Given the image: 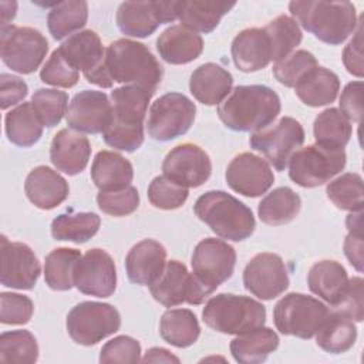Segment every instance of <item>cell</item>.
I'll list each match as a JSON object with an SVG mask.
<instances>
[{
	"instance_id": "cell-26",
	"label": "cell",
	"mask_w": 364,
	"mask_h": 364,
	"mask_svg": "<svg viewBox=\"0 0 364 364\" xmlns=\"http://www.w3.org/2000/svg\"><path fill=\"white\" fill-rule=\"evenodd\" d=\"M156 50L159 57L168 64H188L202 54L203 40L198 33L175 24L159 34Z\"/></svg>"
},
{
	"instance_id": "cell-19",
	"label": "cell",
	"mask_w": 364,
	"mask_h": 364,
	"mask_svg": "<svg viewBox=\"0 0 364 364\" xmlns=\"http://www.w3.org/2000/svg\"><path fill=\"white\" fill-rule=\"evenodd\" d=\"M112 118V104L102 91L84 90L75 94L65 114L67 125L82 134H102Z\"/></svg>"
},
{
	"instance_id": "cell-41",
	"label": "cell",
	"mask_w": 364,
	"mask_h": 364,
	"mask_svg": "<svg viewBox=\"0 0 364 364\" xmlns=\"http://www.w3.org/2000/svg\"><path fill=\"white\" fill-rule=\"evenodd\" d=\"M351 122L338 108H327L321 111L313 124L316 142L326 146L344 148L351 138Z\"/></svg>"
},
{
	"instance_id": "cell-5",
	"label": "cell",
	"mask_w": 364,
	"mask_h": 364,
	"mask_svg": "<svg viewBox=\"0 0 364 364\" xmlns=\"http://www.w3.org/2000/svg\"><path fill=\"white\" fill-rule=\"evenodd\" d=\"M195 215L218 236L242 242L256 228L253 212L249 206L223 191H208L193 205Z\"/></svg>"
},
{
	"instance_id": "cell-10",
	"label": "cell",
	"mask_w": 364,
	"mask_h": 364,
	"mask_svg": "<svg viewBox=\"0 0 364 364\" xmlns=\"http://www.w3.org/2000/svg\"><path fill=\"white\" fill-rule=\"evenodd\" d=\"M196 105L181 92H168L155 100L148 112V134L152 139L166 142L182 136L193 125Z\"/></svg>"
},
{
	"instance_id": "cell-21",
	"label": "cell",
	"mask_w": 364,
	"mask_h": 364,
	"mask_svg": "<svg viewBox=\"0 0 364 364\" xmlns=\"http://www.w3.org/2000/svg\"><path fill=\"white\" fill-rule=\"evenodd\" d=\"M41 273V266L30 246L21 242H10L1 236V272L3 286L17 290H31Z\"/></svg>"
},
{
	"instance_id": "cell-50",
	"label": "cell",
	"mask_w": 364,
	"mask_h": 364,
	"mask_svg": "<svg viewBox=\"0 0 364 364\" xmlns=\"http://www.w3.org/2000/svg\"><path fill=\"white\" fill-rule=\"evenodd\" d=\"M34 304L30 297L18 293L0 294V321L3 324L21 326L31 320Z\"/></svg>"
},
{
	"instance_id": "cell-23",
	"label": "cell",
	"mask_w": 364,
	"mask_h": 364,
	"mask_svg": "<svg viewBox=\"0 0 364 364\" xmlns=\"http://www.w3.org/2000/svg\"><path fill=\"white\" fill-rule=\"evenodd\" d=\"M91 156V145L87 136L74 129H60L50 145V161L67 175H77L85 169Z\"/></svg>"
},
{
	"instance_id": "cell-27",
	"label": "cell",
	"mask_w": 364,
	"mask_h": 364,
	"mask_svg": "<svg viewBox=\"0 0 364 364\" xmlns=\"http://www.w3.org/2000/svg\"><path fill=\"white\" fill-rule=\"evenodd\" d=\"M233 77L219 64L199 65L189 80L191 94L205 105H219L232 91Z\"/></svg>"
},
{
	"instance_id": "cell-35",
	"label": "cell",
	"mask_w": 364,
	"mask_h": 364,
	"mask_svg": "<svg viewBox=\"0 0 364 364\" xmlns=\"http://www.w3.org/2000/svg\"><path fill=\"white\" fill-rule=\"evenodd\" d=\"M159 334L168 344L185 348L198 341L200 327L192 310L169 309L161 317Z\"/></svg>"
},
{
	"instance_id": "cell-4",
	"label": "cell",
	"mask_w": 364,
	"mask_h": 364,
	"mask_svg": "<svg viewBox=\"0 0 364 364\" xmlns=\"http://www.w3.org/2000/svg\"><path fill=\"white\" fill-rule=\"evenodd\" d=\"M289 10L306 31L320 41L338 46L346 41L358 26L355 6L350 1H290Z\"/></svg>"
},
{
	"instance_id": "cell-22",
	"label": "cell",
	"mask_w": 364,
	"mask_h": 364,
	"mask_svg": "<svg viewBox=\"0 0 364 364\" xmlns=\"http://www.w3.org/2000/svg\"><path fill=\"white\" fill-rule=\"evenodd\" d=\"M166 264L165 247L154 240L144 239L134 245L125 257L128 279L139 286H151L162 274Z\"/></svg>"
},
{
	"instance_id": "cell-7",
	"label": "cell",
	"mask_w": 364,
	"mask_h": 364,
	"mask_svg": "<svg viewBox=\"0 0 364 364\" xmlns=\"http://www.w3.org/2000/svg\"><path fill=\"white\" fill-rule=\"evenodd\" d=\"M328 314L330 309L318 299L289 293L276 303L273 321L282 334L309 340L316 336Z\"/></svg>"
},
{
	"instance_id": "cell-45",
	"label": "cell",
	"mask_w": 364,
	"mask_h": 364,
	"mask_svg": "<svg viewBox=\"0 0 364 364\" xmlns=\"http://www.w3.org/2000/svg\"><path fill=\"white\" fill-rule=\"evenodd\" d=\"M31 104L43 125L53 128L67 114L68 95L65 91L54 88H38L31 97Z\"/></svg>"
},
{
	"instance_id": "cell-29",
	"label": "cell",
	"mask_w": 364,
	"mask_h": 364,
	"mask_svg": "<svg viewBox=\"0 0 364 364\" xmlns=\"http://www.w3.org/2000/svg\"><path fill=\"white\" fill-rule=\"evenodd\" d=\"M91 179L100 191H118L131 185L132 164L112 151H100L91 165Z\"/></svg>"
},
{
	"instance_id": "cell-1",
	"label": "cell",
	"mask_w": 364,
	"mask_h": 364,
	"mask_svg": "<svg viewBox=\"0 0 364 364\" xmlns=\"http://www.w3.org/2000/svg\"><path fill=\"white\" fill-rule=\"evenodd\" d=\"M279 95L266 85H237L218 105L219 119L230 129L257 132L267 128L280 114Z\"/></svg>"
},
{
	"instance_id": "cell-46",
	"label": "cell",
	"mask_w": 364,
	"mask_h": 364,
	"mask_svg": "<svg viewBox=\"0 0 364 364\" xmlns=\"http://www.w3.org/2000/svg\"><path fill=\"white\" fill-rule=\"evenodd\" d=\"M317 65V60L310 51L297 50L284 57L283 60L274 63L272 70L274 78L280 84L294 88V85L301 80V77Z\"/></svg>"
},
{
	"instance_id": "cell-39",
	"label": "cell",
	"mask_w": 364,
	"mask_h": 364,
	"mask_svg": "<svg viewBox=\"0 0 364 364\" xmlns=\"http://www.w3.org/2000/svg\"><path fill=\"white\" fill-rule=\"evenodd\" d=\"M81 252L71 247H57L46 256L44 280L57 291H67L74 286V272Z\"/></svg>"
},
{
	"instance_id": "cell-12",
	"label": "cell",
	"mask_w": 364,
	"mask_h": 364,
	"mask_svg": "<svg viewBox=\"0 0 364 364\" xmlns=\"http://www.w3.org/2000/svg\"><path fill=\"white\" fill-rule=\"evenodd\" d=\"M191 264L195 280L210 296L233 274L236 252L228 242L206 237L195 246Z\"/></svg>"
},
{
	"instance_id": "cell-25",
	"label": "cell",
	"mask_w": 364,
	"mask_h": 364,
	"mask_svg": "<svg viewBox=\"0 0 364 364\" xmlns=\"http://www.w3.org/2000/svg\"><path fill=\"white\" fill-rule=\"evenodd\" d=\"M235 65L243 73L263 70L272 61L270 40L264 28H245L232 41L230 47Z\"/></svg>"
},
{
	"instance_id": "cell-47",
	"label": "cell",
	"mask_w": 364,
	"mask_h": 364,
	"mask_svg": "<svg viewBox=\"0 0 364 364\" xmlns=\"http://www.w3.org/2000/svg\"><path fill=\"white\" fill-rule=\"evenodd\" d=\"M189 191L166 176H155L148 186V199L152 206L162 210H173L181 208L188 199Z\"/></svg>"
},
{
	"instance_id": "cell-44",
	"label": "cell",
	"mask_w": 364,
	"mask_h": 364,
	"mask_svg": "<svg viewBox=\"0 0 364 364\" xmlns=\"http://www.w3.org/2000/svg\"><path fill=\"white\" fill-rule=\"evenodd\" d=\"M38 358L36 337L27 330L6 331L0 336V361L33 364Z\"/></svg>"
},
{
	"instance_id": "cell-51",
	"label": "cell",
	"mask_w": 364,
	"mask_h": 364,
	"mask_svg": "<svg viewBox=\"0 0 364 364\" xmlns=\"http://www.w3.org/2000/svg\"><path fill=\"white\" fill-rule=\"evenodd\" d=\"M141 344L129 336H118L107 341L100 351V363H138Z\"/></svg>"
},
{
	"instance_id": "cell-58",
	"label": "cell",
	"mask_w": 364,
	"mask_h": 364,
	"mask_svg": "<svg viewBox=\"0 0 364 364\" xmlns=\"http://www.w3.org/2000/svg\"><path fill=\"white\" fill-rule=\"evenodd\" d=\"M7 7H9L7 1H1V10H3V11H1V27L9 26V23L14 18L16 10H17V3L11 1L10 9H7Z\"/></svg>"
},
{
	"instance_id": "cell-38",
	"label": "cell",
	"mask_w": 364,
	"mask_h": 364,
	"mask_svg": "<svg viewBox=\"0 0 364 364\" xmlns=\"http://www.w3.org/2000/svg\"><path fill=\"white\" fill-rule=\"evenodd\" d=\"M101 219L92 212H70L58 215L51 223V235L55 240L85 243L98 232Z\"/></svg>"
},
{
	"instance_id": "cell-11",
	"label": "cell",
	"mask_w": 364,
	"mask_h": 364,
	"mask_svg": "<svg viewBox=\"0 0 364 364\" xmlns=\"http://www.w3.org/2000/svg\"><path fill=\"white\" fill-rule=\"evenodd\" d=\"M48 51L47 38L36 28L9 24L1 27L0 55L3 63L18 74L34 73Z\"/></svg>"
},
{
	"instance_id": "cell-17",
	"label": "cell",
	"mask_w": 364,
	"mask_h": 364,
	"mask_svg": "<svg viewBox=\"0 0 364 364\" xmlns=\"http://www.w3.org/2000/svg\"><path fill=\"white\" fill-rule=\"evenodd\" d=\"M74 286L88 296H112L117 289V269L111 255L102 249L87 250L75 266Z\"/></svg>"
},
{
	"instance_id": "cell-28",
	"label": "cell",
	"mask_w": 364,
	"mask_h": 364,
	"mask_svg": "<svg viewBox=\"0 0 364 364\" xmlns=\"http://www.w3.org/2000/svg\"><path fill=\"white\" fill-rule=\"evenodd\" d=\"M348 280L344 266L336 260H320L310 267L307 274L310 291L331 307L341 300Z\"/></svg>"
},
{
	"instance_id": "cell-24",
	"label": "cell",
	"mask_w": 364,
	"mask_h": 364,
	"mask_svg": "<svg viewBox=\"0 0 364 364\" xmlns=\"http://www.w3.org/2000/svg\"><path fill=\"white\" fill-rule=\"evenodd\" d=\"M24 192L36 208L50 210L68 198L70 188L68 182L57 171L41 165L28 172Z\"/></svg>"
},
{
	"instance_id": "cell-52",
	"label": "cell",
	"mask_w": 364,
	"mask_h": 364,
	"mask_svg": "<svg viewBox=\"0 0 364 364\" xmlns=\"http://www.w3.org/2000/svg\"><path fill=\"white\" fill-rule=\"evenodd\" d=\"M330 310L340 313L353 321H363L364 307H363V279L353 277L348 280V286L341 297V300L333 306Z\"/></svg>"
},
{
	"instance_id": "cell-15",
	"label": "cell",
	"mask_w": 364,
	"mask_h": 364,
	"mask_svg": "<svg viewBox=\"0 0 364 364\" xmlns=\"http://www.w3.org/2000/svg\"><path fill=\"white\" fill-rule=\"evenodd\" d=\"M152 297L165 307H175L182 303L202 304L208 293L199 286L193 274L179 260H169L162 274L149 286Z\"/></svg>"
},
{
	"instance_id": "cell-16",
	"label": "cell",
	"mask_w": 364,
	"mask_h": 364,
	"mask_svg": "<svg viewBox=\"0 0 364 364\" xmlns=\"http://www.w3.org/2000/svg\"><path fill=\"white\" fill-rule=\"evenodd\" d=\"M164 176L183 188L203 185L212 173L209 155L195 144H181L172 148L162 162Z\"/></svg>"
},
{
	"instance_id": "cell-54",
	"label": "cell",
	"mask_w": 364,
	"mask_h": 364,
	"mask_svg": "<svg viewBox=\"0 0 364 364\" xmlns=\"http://www.w3.org/2000/svg\"><path fill=\"white\" fill-rule=\"evenodd\" d=\"M28 94V87L20 77L3 73L0 75V105L1 109H7L21 102Z\"/></svg>"
},
{
	"instance_id": "cell-56",
	"label": "cell",
	"mask_w": 364,
	"mask_h": 364,
	"mask_svg": "<svg viewBox=\"0 0 364 364\" xmlns=\"http://www.w3.org/2000/svg\"><path fill=\"white\" fill-rule=\"evenodd\" d=\"M344 253L357 272H363V230H348L344 239Z\"/></svg>"
},
{
	"instance_id": "cell-57",
	"label": "cell",
	"mask_w": 364,
	"mask_h": 364,
	"mask_svg": "<svg viewBox=\"0 0 364 364\" xmlns=\"http://www.w3.org/2000/svg\"><path fill=\"white\" fill-rule=\"evenodd\" d=\"M144 363H179V358L171 354L169 350L162 347L149 348L141 358Z\"/></svg>"
},
{
	"instance_id": "cell-18",
	"label": "cell",
	"mask_w": 364,
	"mask_h": 364,
	"mask_svg": "<svg viewBox=\"0 0 364 364\" xmlns=\"http://www.w3.org/2000/svg\"><path fill=\"white\" fill-rule=\"evenodd\" d=\"M289 274L283 259L276 253L256 255L243 270L247 291L262 300H273L289 287Z\"/></svg>"
},
{
	"instance_id": "cell-37",
	"label": "cell",
	"mask_w": 364,
	"mask_h": 364,
	"mask_svg": "<svg viewBox=\"0 0 364 364\" xmlns=\"http://www.w3.org/2000/svg\"><path fill=\"white\" fill-rule=\"evenodd\" d=\"M301 199L289 186H280L267 193L257 206L260 220L270 226H280L291 222L300 212Z\"/></svg>"
},
{
	"instance_id": "cell-55",
	"label": "cell",
	"mask_w": 364,
	"mask_h": 364,
	"mask_svg": "<svg viewBox=\"0 0 364 364\" xmlns=\"http://www.w3.org/2000/svg\"><path fill=\"white\" fill-rule=\"evenodd\" d=\"M343 63L350 74L358 78L363 77V34L360 21L354 37L348 41L343 51Z\"/></svg>"
},
{
	"instance_id": "cell-20",
	"label": "cell",
	"mask_w": 364,
	"mask_h": 364,
	"mask_svg": "<svg viewBox=\"0 0 364 364\" xmlns=\"http://www.w3.org/2000/svg\"><path fill=\"white\" fill-rule=\"evenodd\" d=\"M225 178L232 191L247 198H257L266 193L274 182L270 164L250 152L236 155L229 162Z\"/></svg>"
},
{
	"instance_id": "cell-32",
	"label": "cell",
	"mask_w": 364,
	"mask_h": 364,
	"mask_svg": "<svg viewBox=\"0 0 364 364\" xmlns=\"http://www.w3.org/2000/svg\"><path fill=\"white\" fill-rule=\"evenodd\" d=\"M340 91V80L336 73L324 67H314L294 85L300 101L309 107L331 104Z\"/></svg>"
},
{
	"instance_id": "cell-42",
	"label": "cell",
	"mask_w": 364,
	"mask_h": 364,
	"mask_svg": "<svg viewBox=\"0 0 364 364\" xmlns=\"http://www.w3.org/2000/svg\"><path fill=\"white\" fill-rule=\"evenodd\" d=\"M263 28L269 36L272 47V61L274 63L291 54L303 38L300 26L293 17L286 14L277 16Z\"/></svg>"
},
{
	"instance_id": "cell-49",
	"label": "cell",
	"mask_w": 364,
	"mask_h": 364,
	"mask_svg": "<svg viewBox=\"0 0 364 364\" xmlns=\"http://www.w3.org/2000/svg\"><path fill=\"white\" fill-rule=\"evenodd\" d=\"M40 80L44 84L61 88H71L80 80V73L57 50L51 53L40 71Z\"/></svg>"
},
{
	"instance_id": "cell-3",
	"label": "cell",
	"mask_w": 364,
	"mask_h": 364,
	"mask_svg": "<svg viewBox=\"0 0 364 364\" xmlns=\"http://www.w3.org/2000/svg\"><path fill=\"white\" fill-rule=\"evenodd\" d=\"M102 65L114 82L136 85L155 92L162 81L164 70L149 48L129 38H118L108 44Z\"/></svg>"
},
{
	"instance_id": "cell-36",
	"label": "cell",
	"mask_w": 364,
	"mask_h": 364,
	"mask_svg": "<svg viewBox=\"0 0 364 364\" xmlns=\"http://www.w3.org/2000/svg\"><path fill=\"white\" fill-rule=\"evenodd\" d=\"M357 340L354 321L340 313L330 310V314L316 333L317 346L330 354L348 351Z\"/></svg>"
},
{
	"instance_id": "cell-2",
	"label": "cell",
	"mask_w": 364,
	"mask_h": 364,
	"mask_svg": "<svg viewBox=\"0 0 364 364\" xmlns=\"http://www.w3.org/2000/svg\"><path fill=\"white\" fill-rule=\"evenodd\" d=\"M154 91L136 87L122 85L111 91L112 118L108 128L102 132L107 145L134 152L144 142V118Z\"/></svg>"
},
{
	"instance_id": "cell-13",
	"label": "cell",
	"mask_w": 364,
	"mask_h": 364,
	"mask_svg": "<svg viewBox=\"0 0 364 364\" xmlns=\"http://www.w3.org/2000/svg\"><path fill=\"white\" fill-rule=\"evenodd\" d=\"M304 138L303 125L291 117H283L274 125L253 132L249 138V144L250 148L260 152L276 171H284L291 155L303 145Z\"/></svg>"
},
{
	"instance_id": "cell-48",
	"label": "cell",
	"mask_w": 364,
	"mask_h": 364,
	"mask_svg": "<svg viewBox=\"0 0 364 364\" xmlns=\"http://www.w3.org/2000/svg\"><path fill=\"white\" fill-rule=\"evenodd\" d=\"M98 208L111 216H128L139 206V193L135 186L129 185L118 191H100L97 195Z\"/></svg>"
},
{
	"instance_id": "cell-9",
	"label": "cell",
	"mask_w": 364,
	"mask_h": 364,
	"mask_svg": "<svg viewBox=\"0 0 364 364\" xmlns=\"http://www.w3.org/2000/svg\"><path fill=\"white\" fill-rule=\"evenodd\" d=\"M65 327L77 344L94 346L119 330L121 316L108 303L81 301L68 311Z\"/></svg>"
},
{
	"instance_id": "cell-40",
	"label": "cell",
	"mask_w": 364,
	"mask_h": 364,
	"mask_svg": "<svg viewBox=\"0 0 364 364\" xmlns=\"http://www.w3.org/2000/svg\"><path fill=\"white\" fill-rule=\"evenodd\" d=\"M88 20V4L82 0H70L54 4L47 16L48 31L54 40L75 34Z\"/></svg>"
},
{
	"instance_id": "cell-14",
	"label": "cell",
	"mask_w": 364,
	"mask_h": 364,
	"mask_svg": "<svg viewBox=\"0 0 364 364\" xmlns=\"http://www.w3.org/2000/svg\"><path fill=\"white\" fill-rule=\"evenodd\" d=\"M178 3L164 0L124 1L117 10V26L125 36L145 38L155 33L161 24L178 18Z\"/></svg>"
},
{
	"instance_id": "cell-34",
	"label": "cell",
	"mask_w": 364,
	"mask_h": 364,
	"mask_svg": "<svg viewBox=\"0 0 364 364\" xmlns=\"http://www.w3.org/2000/svg\"><path fill=\"white\" fill-rule=\"evenodd\" d=\"M43 122L31 102H23L4 117V131L9 141L17 146H33L43 135Z\"/></svg>"
},
{
	"instance_id": "cell-31",
	"label": "cell",
	"mask_w": 364,
	"mask_h": 364,
	"mask_svg": "<svg viewBox=\"0 0 364 364\" xmlns=\"http://www.w3.org/2000/svg\"><path fill=\"white\" fill-rule=\"evenodd\" d=\"M279 336L269 327H257L236 336L230 341V353L240 364H260L277 350Z\"/></svg>"
},
{
	"instance_id": "cell-30",
	"label": "cell",
	"mask_w": 364,
	"mask_h": 364,
	"mask_svg": "<svg viewBox=\"0 0 364 364\" xmlns=\"http://www.w3.org/2000/svg\"><path fill=\"white\" fill-rule=\"evenodd\" d=\"M58 51L77 71H82V74L97 68L105 55L101 38L92 30H82L70 36L61 43Z\"/></svg>"
},
{
	"instance_id": "cell-6",
	"label": "cell",
	"mask_w": 364,
	"mask_h": 364,
	"mask_svg": "<svg viewBox=\"0 0 364 364\" xmlns=\"http://www.w3.org/2000/svg\"><path fill=\"white\" fill-rule=\"evenodd\" d=\"M202 318L218 333L239 336L262 327L266 321V309L260 301L247 296L219 293L208 300Z\"/></svg>"
},
{
	"instance_id": "cell-8",
	"label": "cell",
	"mask_w": 364,
	"mask_h": 364,
	"mask_svg": "<svg viewBox=\"0 0 364 364\" xmlns=\"http://www.w3.org/2000/svg\"><path fill=\"white\" fill-rule=\"evenodd\" d=\"M344 148H333L321 144L299 148L289 161V176L301 188L324 185L346 166Z\"/></svg>"
},
{
	"instance_id": "cell-43",
	"label": "cell",
	"mask_w": 364,
	"mask_h": 364,
	"mask_svg": "<svg viewBox=\"0 0 364 364\" xmlns=\"http://www.w3.org/2000/svg\"><path fill=\"white\" fill-rule=\"evenodd\" d=\"M327 198L341 210L360 212L364 205L363 178L358 173H343L328 182L326 188Z\"/></svg>"
},
{
	"instance_id": "cell-53",
	"label": "cell",
	"mask_w": 364,
	"mask_h": 364,
	"mask_svg": "<svg viewBox=\"0 0 364 364\" xmlns=\"http://www.w3.org/2000/svg\"><path fill=\"white\" fill-rule=\"evenodd\" d=\"M340 111L351 122H360L363 117V82H348L340 97Z\"/></svg>"
},
{
	"instance_id": "cell-33",
	"label": "cell",
	"mask_w": 364,
	"mask_h": 364,
	"mask_svg": "<svg viewBox=\"0 0 364 364\" xmlns=\"http://www.w3.org/2000/svg\"><path fill=\"white\" fill-rule=\"evenodd\" d=\"M236 3L226 1H179L178 20L181 26L195 31L208 34L213 31L220 18L228 14Z\"/></svg>"
}]
</instances>
